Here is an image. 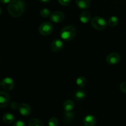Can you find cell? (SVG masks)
<instances>
[{
    "label": "cell",
    "mask_w": 126,
    "mask_h": 126,
    "mask_svg": "<svg viewBox=\"0 0 126 126\" xmlns=\"http://www.w3.org/2000/svg\"><path fill=\"white\" fill-rule=\"evenodd\" d=\"M29 126H44L43 122L37 118H32L28 122Z\"/></svg>",
    "instance_id": "obj_16"
},
{
    "label": "cell",
    "mask_w": 126,
    "mask_h": 126,
    "mask_svg": "<svg viewBox=\"0 0 126 126\" xmlns=\"http://www.w3.org/2000/svg\"><path fill=\"white\" fill-rule=\"evenodd\" d=\"M75 107V104H74L73 102L71 100H67L65 101L63 103V109L66 113H68V112H71L73 110Z\"/></svg>",
    "instance_id": "obj_15"
},
{
    "label": "cell",
    "mask_w": 126,
    "mask_h": 126,
    "mask_svg": "<svg viewBox=\"0 0 126 126\" xmlns=\"http://www.w3.org/2000/svg\"><path fill=\"white\" fill-rule=\"evenodd\" d=\"M11 106V108L13 110H17L18 108V107H19V105L17 103V102H12L10 105Z\"/></svg>",
    "instance_id": "obj_25"
},
{
    "label": "cell",
    "mask_w": 126,
    "mask_h": 126,
    "mask_svg": "<svg viewBox=\"0 0 126 126\" xmlns=\"http://www.w3.org/2000/svg\"><path fill=\"white\" fill-rule=\"evenodd\" d=\"M58 2H59V4H60L62 6H66L70 4V2H71V0H58Z\"/></svg>",
    "instance_id": "obj_22"
},
{
    "label": "cell",
    "mask_w": 126,
    "mask_h": 126,
    "mask_svg": "<svg viewBox=\"0 0 126 126\" xmlns=\"http://www.w3.org/2000/svg\"><path fill=\"white\" fill-rule=\"evenodd\" d=\"M13 126H27V125L22 121H17L14 123Z\"/></svg>",
    "instance_id": "obj_24"
},
{
    "label": "cell",
    "mask_w": 126,
    "mask_h": 126,
    "mask_svg": "<svg viewBox=\"0 0 126 126\" xmlns=\"http://www.w3.org/2000/svg\"><path fill=\"white\" fill-rule=\"evenodd\" d=\"M76 4L81 9H87L91 5L90 0H76Z\"/></svg>",
    "instance_id": "obj_12"
},
{
    "label": "cell",
    "mask_w": 126,
    "mask_h": 126,
    "mask_svg": "<svg viewBox=\"0 0 126 126\" xmlns=\"http://www.w3.org/2000/svg\"><path fill=\"white\" fill-rule=\"evenodd\" d=\"M2 4H7L11 2V0H0Z\"/></svg>",
    "instance_id": "obj_26"
},
{
    "label": "cell",
    "mask_w": 126,
    "mask_h": 126,
    "mask_svg": "<svg viewBox=\"0 0 126 126\" xmlns=\"http://www.w3.org/2000/svg\"><path fill=\"white\" fill-rule=\"evenodd\" d=\"M63 43L60 39H55L50 44V49L54 52H58L63 48Z\"/></svg>",
    "instance_id": "obj_10"
},
{
    "label": "cell",
    "mask_w": 126,
    "mask_h": 126,
    "mask_svg": "<svg viewBox=\"0 0 126 126\" xmlns=\"http://www.w3.org/2000/svg\"><path fill=\"white\" fill-rule=\"evenodd\" d=\"M59 124V120L55 117H52L48 121V126H57Z\"/></svg>",
    "instance_id": "obj_20"
},
{
    "label": "cell",
    "mask_w": 126,
    "mask_h": 126,
    "mask_svg": "<svg viewBox=\"0 0 126 126\" xmlns=\"http://www.w3.org/2000/svg\"><path fill=\"white\" fill-rule=\"evenodd\" d=\"M119 88L122 92L126 94V81H124L121 84Z\"/></svg>",
    "instance_id": "obj_23"
},
{
    "label": "cell",
    "mask_w": 126,
    "mask_h": 126,
    "mask_svg": "<svg viewBox=\"0 0 126 126\" xmlns=\"http://www.w3.org/2000/svg\"><path fill=\"white\" fill-rule=\"evenodd\" d=\"M10 102V96L7 92L0 91V108H6Z\"/></svg>",
    "instance_id": "obj_8"
},
{
    "label": "cell",
    "mask_w": 126,
    "mask_h": 126,
    "mask_svg": "<svg viewBox=\"0 0 126 126\" xmlns=\"http://www.w3.org/2000/svg\"><path fill=\"white\" fill-rule=\"evenodd\" d=\"M18 110L21 115L23 116H28L30 115L31 113H32V109H31L30 106L25 103L20 104Z\"/></svg>",
    "instance_id": "obj_9"
},
{
    "label": "cell",
    "mask_w": 126,
    "mask_h": 126,
    "mask_svg": "<svg viewBox=\"0 0 126 126\" xmlns=\"http://www.w3.org/2000/svg\"><path fill=\"white\" fill-rule=\"evenodd\" d=\"M1 7H0V15H1Z\"/></svg>",
    "instance_id": "obj_28"
},
{
    "label": "cell",
    "mask_w": 126,
    "mask_h": 126,
    "mask_svg": "<svg viewBox=\"0 0 126 126\" xmlns=\"http://www.w3.org/2000/svg\"><path fill=\"white\" fill-rule=\"evenodd\" d=\"M15 120L14 116L9 113H6L2 116V121L6 124H12Z\"/></svg>",
    "instance_id": "obj_14"
},
{
    "label": "cell",
    "mask_w": 126,
    "mask_h": 126,
    "mask_svg": "<svg viewBox=\"0 0 126 126\" xmlns=\"http://www.w3.org/2000/svg\"><path fill=\"white\" fill-rule=\"evenodd\" d=\"M76 84L80 87H84L86 84V79L84 76H79L76 79Z\"/></svg>",
    "instance_id": "obj_19"
},
{
    "label": "cell",
    "mask_w": 126,
    "mask_h": 126,
    "mask_svg": "<svg viewBox=\"0 0 126 126\" xmlns=\"http://www.w3.org/2000/svg\"><path fill=\"white\" fill-rule=\"evenodd\" d=\"M91 18V14L89 11H84L80 14L79 19L82 23H88Z\"/></svg>",
    "instance_id": "obj_13"
},
{
    "label": "cell",
    "mask_w": 126,
    "mask_h": 126,
    "mask_svg": "<svg viewBox=\"0 0 126 126\" xmlns=\"http://www.w3.org/2000/svg\"><path fill=\"white\" fill-rule=\"evenodd\" d=\"M40 15L43 17L47 18L50 15V11L47 8H43L40 11Z\"/></svg>",
    "instance_id": "obj_21"
},
{
    "label": "cell",
    "mask_w": 126,
    "mask_h": 126,
    "mask_svg": "<svg viewBox=\"0 0 126 126\" xmlns=\"http://www.w3.org/2000/svg\"><path fill=\"white\" fill-rule=\"evenodd\" d=\"M107 22L101 17H94L91 20V25L97 30H103L107 27Z\"/></svg>",
    "instance_id": "obj_3"
},
{
    "label": "cell",
    "mask_w": 126,
    "mask_h": 126,
    "mask_svg": "<svg viewBox=\"0 0 126 126\" xmlns=\"http://www.w3.org/2000/svg\"><path fill=\"white\" fill-rule=\"evenodd\" d=\"M120 60V55L116 52L111 53L107 57L106 59V61L110 65H116L119 62Z\"/></svg>",
    "instance_id": "obj_7"
},
{
    "label": "cell",
    "mask_w": 126,
    "mask_h": 126,
    "mask_svg": "<svg viewBox=\"0 0 126 126\" xmlns=\"http://www.w3.org/2000/svg\"><path fill=\"white\" fill-rule=\"evenodd\" d=\"M1 81H0V86H1Z\"/></svg>",
    "instance_id": "obj_29"
},
{
    "label": "cell",
    "mask_w": 126,
    "mask_h": 126,
    "mask_svg": "<svg viewBox=\"0 0 126 126\" xmlns=\"http://www.w3.org/2000/svg\"><path fill=\"white\" fill-rule=\"evenodd\" d=\"M95 123V118L91 114L87 115L83 119V124L85 126H94Z\"/></svg>",
    "instance_id": "obj_11"
},
{
    "label": "cell",
    "mask_w": 126,
    "mask_h": 126,
    "mask_svg": "<svg viewBox=\"0 0 126 126\" xmlns=\"http://www.w3.org/2000/svg\"><path fill=\"white\" fill-rule=\"evenodd\" d=\"M65 18V15L63 12L61 11H55L51 14L50 16V19L53 23H61Z\"/></svg>",
    "instance_id": "obj_5"
},
{
    "label": "cell",
    "mask_w": 126,
    "mask_h": 126,
    "mask_svg": "<svg viewBox=\"0 0 126 126\" xmlns=\"http://www.w3.org/2000/svg\"><path fill=\"white\" fill-rule=\"evenodd\" d=\"M107 23L110 27H115L118 24V18L116 16H111L109 18Z\"/></svg>",
    "instance_id": "obj_18"
},
{
    "label": "cell",
    "mask_w": 126,
    "mask_h": 126,
    "mask_svg": "<svg viewBox=\"0 0 126 126\" xmlns=\"http://www.w3.org/2000/svg\"><path fill=\"white\" fill-rule=\"evenodd\" d=\"M2 88L7 91H10L12 90L14 87V82L13 79L9 77H6L2 79L1 82Z\"/></svg>",
    "instance_id": "obj_6"
},
{
    "label": "cell",
    "mask_w": 126,
    "mask_h": 126,
    "mask_svg": "<svg viewBox=\"0 0 126 126\" xmlns=\"http://www.w3.org/2000/svg\"><path fill=\"white\" fill-rule=\"evenodd\" d=\"M25 3L22 0H12L9 2L7 7V11L9 15L14 17H20L25 11Z\"/></svg>",
    "instance_id": "obj_1"
},
{
    "label": "cell",
    "mask_w": 126,
    "mask_h": 126,
    "mask_svg": "<svg viewBox=\"0 0 126 126\" xmlns=\"http://www.w3.org/2000/svg\"><path fill=\"white\" fill-rule=\"evenodd\" d=\"M86 97V93L83 91L78 90L75 94V98L77 100H81Z\"/></svg>",
    "instance_id": "obj_17"
},
{
    "label": "cell",
    "mask_w": 126,
    "mask_h": 126,
    "mask_svg": "<svg viewBox=\"0 0 126 126\" xmlns=\"http://www.w3.org/2000/svg\"><path fill=\"white\" fill-rule=\"evenodd\" d=\"M53 30H54V27L52 24L50 22H43L40 25L38 31L42 35L47 36L51 34L52 32H53Z\"/></svg>",
    "instance_id": "obj_4"
},
{
    "label": "cell",
    "mask_w": 126,
    "mask_h": 126,
    "mask_svg": "<svg viewBox=\"0 0 126 126\" xmlns=\"http://www.w3.org/2000/svg\"><path fill=\"white\" fill-rule=\"evenodd\" d=\"M40 2H43V3H48V2H50L51 0H39Z\"/></svg>",
    "instance_id": "obj_27"
},
{
    "label": "cell",
    "mask_w": 126,
    "mask_h": 126,
    "mask_svg": "<svg viewBox=\"0 0 126 126\" xmlns=\"http://www.w3.org/2000/svg\"><path fill=\"white\" fill-rule=\"evenodd\" d=\"M76 34V30L75 27L68 25L63 27L60 31V35L62 39L65 41H70L75 38Z\"/></svg>",
    "instance_id": "obj_2"
}]
</instances>
